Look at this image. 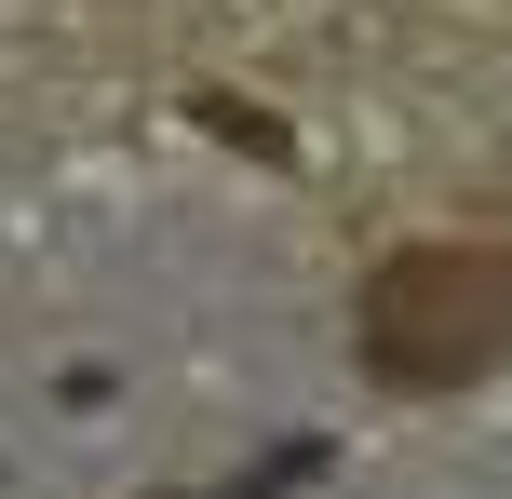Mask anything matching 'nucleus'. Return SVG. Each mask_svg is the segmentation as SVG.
Segmentation results:
<instances>
[{
	"label": "nucleus",
	"instance_id": "1",
	"mask_svg": "<svg viewBox=\"0 0 512 499\" xmlns=\"http://www.w3.org/2000/svg\"><path fill=\"white\" fill-rule=\"evenodd\" d=\"M364 378L378 392H472L512 351V243H405L364 270Z\"/></svg>",
	"mask_w": 512,
	"mask_h": 499
}]
</instances>
